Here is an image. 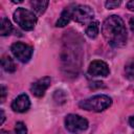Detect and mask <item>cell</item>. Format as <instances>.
<instances>
[{"instance_id":"cell-1","label":"cell","mask_w":134,"mask_h":134,"mask_svg":"<svg viewBox=\"0 0 134 134\" xmlns=\"http://www.w3.org/2000/svg\"><path fill=\"white\" fill-rule=\"evenodd\" d=\"M102 34L109 45L114 48L124 47L127 43V28L119 16L112 15L108 17L103 23Z\"/></svg>"},{"instance_id":"cell-2","label":"cell","mask_w":134,"mask_h":134,"mask_svg":"<svg viewBox=\"0 0 134 134\" xmlns=\"http://www.w3.org/2000/svg\"><path fill=\"white\" fill-rule=\"evenodd\" d=\"M112 104L111 97L105 94H98L91 96L89 98L83 99L79 103L80 108L87 110V111H94V112H100L109 108Z\"/></svg>"},{"instance_id":"cell-3","label":"cell","mask_w":134,"mask_h":134,"mask_svg":"<svg viewBox=\"0 0 134 134\" xmlns=\"http://www.w3.org/2000/svg\"><path fill=\"white\" fill-rule=\"evenodd\" d=\"M14 20L15 22L24 30H31L34 29L37 23L36 15L24 7H19L14 13Z\"/></svg>"},{"instance_id":"cell-4","label":"cell","mask_w":134,"mask_h":134,"mask_svg":"<svg viewBox=\"0 0 134 134\" xmlns=\"http://www.w3.org/2000/svg\"><path fill=\"white\" fill-rule=\"evenodd\" d=\"M69 7L71 12V19H73L75 22L80 24H89L92 22L94 12L90 6L84 4H76Z\"/></svg>"},{"instance_id":"cell-5","label":"cell","mask_w":134,"mask_h":134,"mask_svg":"<svg viewBox=\"0 0 134 134\" xmlns=\"http://www.w3.org/2000/svg\"><path fill=\"white\" fill-rule=\"evenodd\" d=\"M66 129L73 134H81L88 128V120L77 114H68L65 117Z\"/></svg>"},{"instance_id":"cell-6","label":"cell","mask_w":134,"mask_h":134,"mask_svg":"<svg viewBox=\"0 0 134 134\" xmlns=\"http://www.w3.org/2000/svg\"><path fill=\"white\" fill-rule=\"evenodd\" d=\"M10 50L15 58H17L22 63H27L32 55V47L21 42L14 43L10 47Z\"/></svg>"},{"instance_id":"cell-7","label":"cell","mask_w":134,"mask_h":134,"mask_svg":"<svg viewBox=\"0 0 134 134\" xmlns=\"http://www.w3.org/2000/svg\"><path fill=\"white\" fill-rule=\"evenodd\" d=\"M110 72V69L104 61L95 60L92 61L88 67V73L92 76H107Z\"/></svg>"},{"instance_id":"cell-8","label":"cell","mask_w":134,"mask_h":134,"mask_svg":"<svg viewBox=\"0 0 134 134\" xmlns=\"http://www.w3.org/2000/svg\"><path fill=\"white\" fill-rule=\"evenodd\" d=\"M51 80L49 76H44L39 79L38 81H36L35 83L31 84L30 86V91L31 93L37 96V97H42L45 94V91L47 90V88L50 86Z\"/></svg>"},{"instance_id":"cell-9","label":"cell","mask_w":134,"mask_h":134,"mask_svg":"<svg viewBox=\"0 0 134 134\" xmlns=\"http://www.w3.org/2000/svg\"><path fill=\"white\" fill-rule=\"evenodd\" d=\"M30 107V100L27 94L22 93L20 95H18L12 103V109L15 112H19V113H23L26 112Z\"/></svg>"},{"instance_id":"cell-10","label":"cell","mask_w":134,"mask_h":134,"mask_svg":"<svg viewBox=\"0 0 134 134\" xmlns=\"http://www.w3.org/2000/svg\"><path fill=\"white\" fill-rule=\"evenodd\" d=\"M70 20H71V12H70V7H66V8L62 12V14H61L59 20L57 21L55 26H57V27H63V26L67 25V24L70 22Z\"/></svg>"},{"instance_id":"cell-11","label":"cell","mask_w":134,"mask_h":134,"mask_svg":"<svg viewBox=\"0 0 134 134\" xmlns=\"http://www.w3.org/2000/svg\"><path fill=\"white\" fill-rule=\"evenodd\" d=\"M48 3L49 2L46 0H32V1H30V5H31L32 9L40 15L45 12V9L48 6Z\"/></svg>"},{"instance_id":"cell-12","label":"cell","mask_w":134,"mask_h":134,"mask_svg":"<svg viewBox=\"0 0 134 134\" xmlns=\"http://www.w3.org/2000/svg\"><path fill=\"white\" fill-rule=\"evenodd\" d=\"M13 31V25L10 23V21L3 17L1 19V22H0V34L1 36H8L10 32Z\"/></svg>"},{"instance_id":"cell-13","label":"cell","mask_w":134,"mask_h":134,"mask_svg":"<svg viewBox=\"0 0 134 134\" xmlns=\"http://www.w3.org/2000/svg\"><path fill=\"white\" fill-rule=\"evenodd\" d=\"M98 31H99V26H98L97 21H92L91 23L88 24V26L86 28V35L90 39H95L98 35Z\"/></svg>"},{"instance_id":"cell-14","label":"cell","mask_w":134,"mask_h":134,"mask_svg":"<svg viewBox=\"0 0 134 134\" xmlns=\"http://www.w3.org/2000/svg\"><path fill=\"white\" fill-rule=\"evenodd\" d=\"M1 65L6 72H14L16 70V65L10 57H7V55L3 57L1 59Z\"/></svg>"},{"instance_id":"cell-15","label":"cell","mask_w":134,"mask_h":134,"mask_svg":"<svg viewBox=\"0 0 134 134\" xmlns=\"http://www.w3.org/2000/svg\"><path fill=\"white\" fill-rule=\"evenodd\" d=\"M125 71H126V74L128 77L134 80V57L131 58L127 62V64L125 66Z\"/></svg>"},{"instance_id":"cell-16","label":"cell","mask_w":134,"mask_h":134,"mask_svg":"<svg viewBox=\"0 0 134 134\" xmlns=\"http://www.w3.org/2000/svg\"><path fill=\"white\" fill-rule=\"evenodd\" d=\"M53 99L58 104H63L66 100V95L62 90H57L54 92V94H53Z\"/></svg>"},{"instance_id":"cell-17","label":"cell","mask_w":134,"mask_h":134,"mask_svg":"<svg viewBox=\"0 0 134 134\" xmlns=\"http://www.w3.org/2000/svg\"><path fill=\"white\" fill-rule=\"evenodd\" d=\"M15 131H16L17 134H26V133H27V128H26V126H25L24 122L18 121V122L16 124Z\"/></svg>"},{"instance_id":"cell-18","label":"cell","mask_w":134,"mask_h":134,"mask_svg":"<svg viewBox=\"0 0 134 134\" xmlns=\"http://www.w3.org/2000/svg\"><path fill=\"white\" fill-rule=\"evenodd\" d=\"M121 4L120 1H107L105 3V6L108 8V9H112V8H116L117 6H119Z\"/></svg>"},{"instance_id":"cell-19","label":"cell","mask_w":134,"mask_h":134,"mask_svg":"<svg viewBox=\"0 0 134 134\" xmlns=\"http://www.w3.org/2000/svg\"><path fill=\"white\" fill-rule=\"evenodd\" d=\"M1 94H2L1 102H4V99H5V95H6V88L4 87V85L1 86Z\"/></svg>"},{"instance_id":"cell-20","label":"cell","mask_w":134,"mask_h":134,"mask_svg":"<svg viewBox=\"0 0 134 134\" xmlns=\"http://www.w3.org/2000/svg\"><path fill=\"white\" fill-rule=\"evenodd\" d=\"M127 7H128L130 10L134 12V0H132V1H129V2L127 3Z\"/></svg>"},{"instance_id":"cell-21","label":"cell","mask_w":134,"mask_h":134,"mask_svg":"<svg viewBox=\"0 0 134 134\" xmlns=\"http://www.w3.org/2000/svg\"><path fill=\"white\" fill-rule=\"evenodd\" d=\"M129 25H130V28H131V30H132V31L134 32V17L130 19V22H129Z\"/></svg>"},{"instance_id":"cell-22","label":"cell","mask_w":134,"mask_h":134,"mask_svg":"<svg viewBox=\"0 0 134 134\" xmlns=\"http://www.w3.org/2000/svg\"><path fill=\"white\" fill-rule=\"evenodd\" d=\"M129 124H130V126H131L132 128H134V115L130 117V119H129Z\"/></svg>"},{"instance_id":"cell-23","label":"cell","mask_w":134,"mask_h":134,"mask_svg":"<svg viewBox=\"0 0 134 134\" xmlns=\"http://www.w3.org/2000/svg\"><path fill=\"white\" fill-rule=\"evenodd\" d=\"M4 119H5L4 112H3V110H1V124H3V122H4Z\"/></svg>"},{"instance_id":"cell-24","label":"cell","mask_w":134,"mask_h":134,"mask_svg":"<svg viewBox=\"0 0 134 134\" xmlns=\"http://www.w3.org/2000/svg\"><path fill=\"white\" fill-rule=\"evenodd\" d=\"M1 134H9V133L6 132V131H1Z\"/></svg>"}]
</instances>
